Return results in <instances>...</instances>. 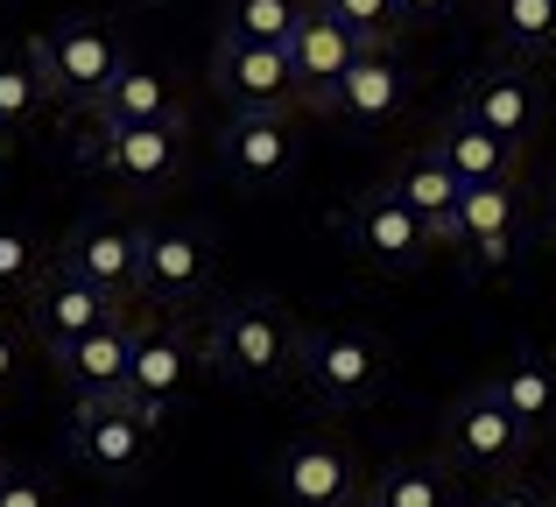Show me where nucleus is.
<instances>
[{"label": "nucleus", "mask_w": 556, "mask_h": 507, "mask_svg": "<svg viewBox=\"0 0 556 507\" xmlns=\"http://www.w3.org/2000/svg\"><path fill=\"white\" fill-rule=\"evenodd\" d=\"M204 359H212V373H226L240 388H282L303 367V331L275 296H247L212 317Z\"/></svg>", "instance_id": "nucleus-1"}, {"label": "nucleus", "mask_w": 556, "mask_h": 507, "mask_svg": "<svg viewBox=\"0 0 556 507\" xmlns=\"http://www.w3.org/2000/svg\"><path fill=\"white\" fill-rule=\"evenodd\" d=\"M78 155L113 177L121 191L135 198H155L177 183V169L190 163V127L184 121H99L92 135L78 141Z\"/></svg>", "instance_id": "nucleus-2"}, {"label": "nucleus", "mask_w": 556, "mask_h": 507, "mask_svg": "<svg viewBox=\"0 0 556 507\" xmlns=\"http://www.w3.org/2000/svg\"><path fill=\"white\" fill-rule=\"evenodd\" d=\"M303 381L325 409H367L388 388V345L367 325H317L303 339Z\"/></svg>", "instance_id": "nucleus-3"}, {"label": "nucleus", "mask_w": 556, "mask_h": 507, "mask_svg": "<svg viewBox=\"0 0 556 507\" xmlns=\"http://www.w3.org/2000/svg\"><path fill=\"white\" fill-rule=\"evenodd\" d=\"M529 438L535 430L521 423L515 409L501 402V388H472L444 409V452L458 472H479V480H507V472L529 458Z\"/></svg>", "instance_id": "nucleus-4"}, {"label": "nucleus", "mask_w": 556, "mask_h": 507, "mask_svg": "<svg viewBox=\"0 0 556 507\" xmlns=\"http://www.w3.org/2000/svg\"><path fill=\"white\" fill-rule=\"evenodd\" d=\"M28 56H36V71H42L56 106H99L106 85L121 78V64H127L121 36H113L106 22H56L50 36H36Z\"/></svg>", "instance_id": "nucleus-5"}, {"label": "nucleus", "mask_w": 556, "mask_h": 507, "mask_svg": "<svg viewBox=\"0 0 556 507\" xmlns=\"http://www.w3.org/2000/svg\"><path fill=\"white\" fill-rule=\"evenodd\" d=\"M339 233H345V248L367 261V268H380V275H408V268H422V254H430V248H444L437 226L422 219L416 205H402L388 183L345 205Z\"/></svg>", "instance_id": "nucleus-6"}, {"label": "nucleus", "mask_w": 556, "mask_h": 507, "mask_svg": "<svg viewBox=\"0 0 556 507\" xmlns=\"http://www.w3.org/2000/svg\"><path fill=\"white\" fill-rule=\"evenodd\" d=\"M155 430L163 423H149L127 395H85L71 416V458L99 480H135L155 452Z\"/></svg>", "instance_id": "nucleus-7"}, {"label": "nucleus", "mask_w": 556, "mask_h": 507, "mask_svg": "<svg viewBox=\"0 0 556 507\" xmlns=\"http://www.w3.org/2000/svg\"><path fill=\"white\" fill-rule=\"evenodd\" d=\"M127 317V296H113V289L85 282L78 268H64V261H50L42 268V282L28 289V331H36L50 353H64V345L92 339L99 325H121Z\"/></svg>", "instance_id": "nucleus-8"}, {"label": "nucleus", "mask_w": 556, "mask_h": 507, "mask_svg": "<svg viewBox=\"0 0 556 507\" xmlns=\"http://www.w3.org/2000/svg\"><path fill=\"white\" fill-rule=\"evenodd\" d=\"M268 486H275V500H282V507H359V500H367V472H359V458L345 452L339 438H296V444H282Z\"/></svg>", "instance_id": "nucleus-9"}, {"label": "nucleus", "mask_w": 556, "mask_h": 507, "mask_svg": "<svg viewBox=\"0 0 556 507\" xmlns=\"http://www.w3.org/2000/svg\"><path fill=\"white\" fill-rule=\"evenodd\" d=\"M218 169H226L240 191H282L296 177L303 149H296V121L289 113H232L218 127Z\"/></svg>", "instance_id": "nucleus-10"}, {"label": "nucleus", "mask_w": 556, "mask_h": 507, "mask_svg": "<svg viewBox=\"0 0 556 507\" xmlns=\"http://www.w3.org/2000/svg\"><path fill=\"white\" fill-rule=\"evenodd\" d=\"M212 85L226 92L232 113H296L303 106V85H296V56H289V42H218Z\"/></svg>", "instance_id": "nucleus-11"}, {"label": "nucleus", "mask_w": 556, "mask_h": 507, "mask_svg": "<svg viewBox=\"0 0 556 507\" xmlns=\"http://www.w3.org/2000/svg\"><path fill=\"white\" fill-rule=\"evenodd\" d=\"M190 373H198V353H190V331L177 325V317H149V325L135 317V367H127L121 395L135 402L149 423H163V416L184 402Z\"/></svg>", "instance_id": "nucleus-12"}, {"label": "nucleus", "mask_w": 556, "mask_h": 507, "mask_svg": "<svg viewBox=\"0 0 556 507\" xmlns=\"http://www.w3.org/2000/svg\"><path fill=\"white\" fill-rule=\"evenodd\" d=\"M521 233H529V219H521L515 177H501V183H465V205H458V226H451V248L472 261V268H507L515 248H521Z\"/></svg>", "instance_id": "nucleus-13"}, {"label": "nucleus", "mask_w": 556, "mask_h": 507, "mask_svg": "<svg viewBox=\"0 0 556 507\" xmlns=\"http://www.w3.org/2000/svg\"><path fill=\"white\" fill-rule=\"evenodd\" d=\"M212 275V240L184 219L141 226V296L149 303H190Z\"/></svg>", "instance_id": "nucleus-14"}, {"label": "nucleus", "mask_w": 556, "mask_h": 507, "mask_svg": "<svg viewBox=\"0 0 556 507\" xmlns=\"http://www.w3.org/2000/svg\"><path fill=\"white\" fill-rule=\"evenodd\" d=\"M56 261L78 268L85 282L127 296V303L141 296V226H127V219H78L64 233V254Z\"/></svg>", "instance_id": "nucleus-15"}, {"label": "nucleus", "mask_w": 556, "mask_h": 507, "mask_svg": "<svg viewBox=\"0 0 556 507\" xmlns=\"http://www.w3.org/2000/svg\"><path fill=\"white\" fill-rule=\"evenodd\" d=\"M359 50H367V42H359L331 8H317V0H311L303 28L289 36V56H296V85H303V106H311V113H331V92H339V78L353 71V56H359Z\"/></svg>", "instance_id": "nucleus-16"}, {"label": "nucleus", "mask_w": 556, "mask_h": 507, "mask_svg": "<svg viewBox=\"0 0 556 507\" xmlns=\"http://www.w3.org/2000/svg\"><path fill=\"white\" fill-rule=\"evenodd\" d=\"M402 106H408V71L394 56V42H367L353 56V71L339 78V92H331V113L353 127H388Z\"/></svg>", "instance_id": "nucleus-17"}, {"label": "nucleus", "mask_w": 556, "mask_h": 507, "mask_svg": "<svg viewBox=\"0 0 556 507\" xmlns=\"http://www.w3.org/2000/svg\"><path fill=\"white\" fill-rule=\"evenodd\" d=\"M458 113H472L479 127H493L501 141L521 149V141L535 135V121H543V92H535L515 64H493V71H479V78H465Z\"/></svg>", "instance_id": "nucleus-18"}, {"label": "nucleus", "mask_w": 556, "mask_h": 507, "mask_svg": "<svg viewBox=\"0 0 556 507\" xmlns=\"http://www.w3.org/2000/svg\"><path fill=\"white\" fill-rule=\"evenodd\" d=\"M56 373H64L71 395H121L127 388V367H135V317H121V325H99L92 339L64 345V353H50Z\"/></svg>", "instance_id": "nucleus-19"}, {"label": "nucleus", "mask_w": 556, "mask_h": 507, "mask_svg": "<svg viewBox=\"0 0 556 507\" xmlns=\"http://www.w3.org/2000/svg\"><path fill=\"white\" fill-rule=\"evenodd\" d=\"M92 113L99 121H184V92L155 56H127L121 78L106 85V99Z\"/></svg>", "instance_id": "nucleus-20"}, {"label": "nucleus", "mask_w": 556, "mask_h": 507, "mask_svg": "<svg viewBox=\"0 0 556 507\" xmlns=\"http://www.w3.org/2000/svg\"><path fill=\"white\" fill-rule=\"evenodd\" d=\"M388 191L402 198V205H416L422 219L437 226V240L451 248V226H458V205H465V177H458V169L444 163V155H437V149L408 155V163H402V169L388 177Z\"/></svg>", "instance_id": "nucleus-21"}, {"label": "nucleus", "mask_w": 556, "mask_h": 507, "mask_svg": "<svg viewBox=\"0 0 556 507\" xmlns=\"http://www.w3.org/2000/svg\"><path fill=\"white\" fill-rule=\"evenodd\" d=\"M437 155H444L451 169H458L465 183H501V177H515V163H521V149L515 141H501L493 127H479L472 113H451L444 127H437V141H430Z\"/></svg>", "instance_id": "nucleus-22"}, {"label": "nucleus", "mask_w": 556, "mask_h": 507, "mask_svg": "<svg viewBox=\"0 0 556 507\" xmlns=\"http://www.w3.org/2000/svg\"><path fill=\"white\" fill-rule=\"evenodd\" d=\"M311 14V0H226L218 42H289Z\"/></svg>", "instance_id": "nucleus-23"}, {"label": "nucleus", "mask_w": 556, "mask_h": 507, "mask_svg": "<svg viewBox=\"0 0 556 507\" xmlns=\"http://www.w3.org/2000/svg\"><path fill=\"white\" fill-rule=\"evenodd\" d=\"M493 388H501V402L521 416L529 430H549L556 423V367L543 353H521L507 373H493Z\"/></svg>", "instance_id": "nucleus-24"}, {"label": "nucleus", "mask_w": 556, "mask_h": 507, "mask_svg": "<svg viewBox=\"0 0 556 507\" xmlns=\"http://www.w3.org/2000/svg\"><path fill=\"white\" fill-rule=\"evenodd\" d=\"M493 28L515 56H556V0H493Z\"/></svg>", "instance_id": "nucleus-25"}, {"label": "nucleus", "mask_w": 556, "mask_h": 507, "mask_svg": "<svg viewBox=\"0 0 556 507\" xmlns=\"http://www.w3.org/2000/svg\"><path fill=\"white\" fill-rule=\"evenodd\" d=\"M367 500L374 507H451L458 486H451V472H437V466H388L380 480H367Z\"/></svg>", "instance_id": "nucleus-26"}, {"label": "nucleus", "mask_w": 556, "mask_h": 507, "mask_svg": "<svg viewBox=\"0 0 556 507\" xmlns=\"http://www.w3.org/2000/svg\"><path fill=\"white\" fill-rule=\"evenodd\" d=\"M42 106H50V85H42L36 56H0V121L14 135H28L42 121Z\"/></svg>", "instance_id": "nucleus-27"}, {"label": "nucleus", "mask_w": 556, "mask_h": 507, "mask_svg": "<svg viewBox=\"0 0 556 507\" xmlns=\"http://www.w3.org/2000/svg\"><path fill=\"white\" fill-rule=\"evenodd\" d=\"M42 240L28 233V226H14V219H0V296H28V289L42 282Z\"/></svg>", "instance_id": "nucleus-28"}, {"label": "nucleus", "mask_w": 556, "mask_h": 507, "mask_svg": "<svg viewBox=\"0 0 556 507\" xmlns=\"http://www.w3.org/2000/svg\"><path fill=\"white\" fill-rule=\"evenodd\" d=\"M317 8H331L359 42H394V28H402V8H394V0H317Z\"/></svg>", "instance_id": "nucleus-29"}, {"label": "nucleus", "mask_w": 556, "mask_h": 507, "mask_svg": "<svg viewBox=\"0 0 556 507\" xmlns=\"http://www.w3.org/2000/svg\"><path fill=\"white\" fill-rule=\"evenodd\" d=\"M22 373H28V345H22V331H14V325H0V402L22 388Z\"/></svg>", "instance_id": "nucleus-30"}, {"label": "nucleus", "mask_w": 556, "mask_h": 507, "mask_svg": "<svg viewBox=\"0 0 556 507\" xmlns=\"http://www.w3.org/2000/svg\"><path fill=\"white\" fill-rule=\"evenodd\" d=\"M0 507H56V500H50V486H42V480L0 466Z\"/></svg>", "instance_id": "nucleus-31"}, {"label": "nucleus", "mask_w": 556, "mask_h": 507, "mask_svg": "<svg viewBox=\"0 0 556 507\" xmlns=\"http://www.w3.org/2000/svg\"><path fill=\"white\" fill-rule=\"evenodd\" d=\"M394 8H402V28H437L458 14V0H394Z\"/></svg>", "instance_id": "nucleus-32"}, {"label": "nucleus", "mask_w": 556, "mask_h": 507, "mask_svg": "<svg viewBox=\"0 0 556 507\" xmlns=\"http://www.w3.org/2000/svg\"><path fill=\"white\" fill-rule=\"evenodd\" d=\"M479 507H549V494H535V486H521V480H507V486H493Z\"/></svg>", "instance_id": "nucleus-33"}, {"label": "nucleus", "mask_w": 556, "mask_h": 507, "mask_svg": "<svg viewBox=\"0 0 556 507\" xmlns=\"http://www.w3.org/2000/svg\"><path fill=\"white\" fill-rule=\"evenodd\" d=\"M8 141H14V127H8V121H0V155H8Z\"/></svg>", "instance_id": "nucleus-34"}, {"label": "nucleus", "mask_w": 556, "mask_h": 507, "mask_svg": "<svg viewBox=\"0 0 556 507\" xmlns=\"http://www.w3.org/2000/svg\"><path fill=\"white\" fill-rule=\"evenodd\" d=\"M549 212H556V177H549Z\"/></svg>", "instance_id": "nucleus-35"}, {"label": "nucleus", "mask_w": 556, "mask_h": 507, "mask_svg": "<svg viewBox=\"0 0 556 507\" xmlns=\"http://www.w3.org/2000/svg\"><path fill=\"white\" fill-rule=\"evenodd\" d=\"M359 507H374V500H359Z\"/></svg>", "instance_id": "nucleus-36"}]
</instances>
